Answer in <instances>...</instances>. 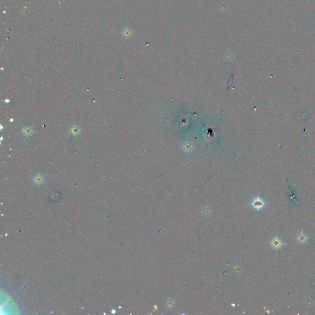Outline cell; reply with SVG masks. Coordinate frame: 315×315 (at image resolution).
Instances as JSON below:
<instances>
[{"label":"cell","mask_w":315,"mask_h":315,"mask_svg":"<svg viewBox=\"0 0 315 315\" xmlns=\"http://www.w3.org/2000/svg\"><path fill=\"white\" fill-rule=\"evenodd\" d=\"M265 203H264L263 199L259 197H257L254 199L252 203H251V205L254 207V208L257 210H260L261 209H262L264 206H265Z\"/></svg>","instance_id":"1"},{"label":"cell","mask_w":315,"mask_h":315,"mask_svg":"<svg viewBox=\"0 0 315 315\" xmlns=\"http://www.w3.org/2000/svg\"><path fill=\"white\" fill-rule=\"evenodd\" d=\"M283 244V243L281 241V239H279L277 237L273 238L271 241V247L275 249H279V248H281V246H282Z\"/></svg>","instance_id":"2"},{"label":"cell","mask_w":315,"mask_h":315,"mask_svg":"<svg viewBox=\"0 0 315 315\" xmlns=\"http://www.w3.org/2000/svg\"><path fill=\"white\" fill-rule=\"evenodd\" d=\"M308 239V237L306 236V234H305L303 232V231H301V232H300L299 233V234L297 235V236L296 237V240L298 241L299 243H301V244H304V243H305L306 242V241Z\"/></svg>","instance_id":"3"},{"label":"cell","mask_w":315,"mask_h":315,"mask_svg":"<svg viewBox=\"0 0 315 315\" xmlns=\"http://www.w3.org/2000/svg\"><path fill=\"white\" fill-rule=\"evenodd\" d=\"M23 132L25 135L26 136H30L32 134V130L31 128H29V127H26V128L23 130Z\"/></svg>","instance_id":"4"},{"label":"cell","mask_w":315,"mask_h":315,"mask_svg":"<svg viewBox=\"0 0 315 315\" xmlns=\"http://www.w3.org/2000/svg\"><path fill=\"white\" fill-rule=\"evenodd\" d=\"M78 128H76V129H74V128H73V129L71 131L73 132V134H75L76 133V134H78L79 131H78Z\"/></svg>","instance_id":"5"}]
</instances>
